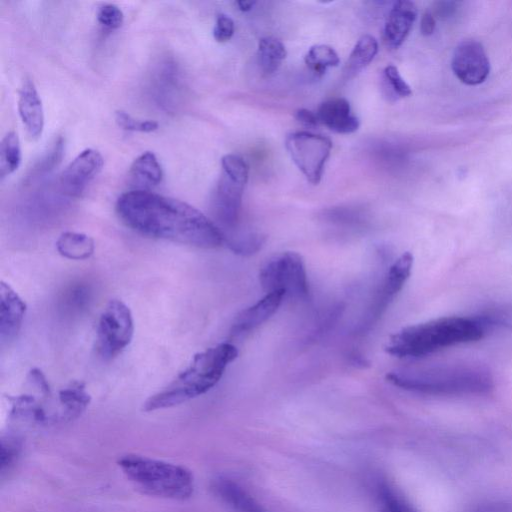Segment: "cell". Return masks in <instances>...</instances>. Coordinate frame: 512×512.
Masks as SVG:
<instances>
[{"mask_svg": "<svg viewBox=\"0 0 512 512\" xmlns=\"http://www.w3.org/2000/svg\"><path fill=\"white\" fill-rule=\"evenodd\" d=\"M98 22L108 29H117L124 22L122 10L114 4H103L97 11Z\"/></svg>", "mask_w": 512, "mask_h": 512, "instance_id": "29", "label": "cell"}, {"mask_svg": "<svg viewBox=\"0 0 512 512\" xmlns=\"http://www.w3.org/2000/svg\"><path fill=\"white\" fill-rule=\"evenodd\" d=\"M2 449H1V463H2V469L5 465L11 463V461L14 459L16 455V446L13 442L8 441L7 445H5L4 442H2Z\"/></svg>", "mask_w": 512, "mask_h": 512, "instance_id": "36", "label": "cell"}, {"mask_svg": "<svg viewBox=\"0 0 512 512\" xmlns=\"http://www.w3.org/2000/svg\"><path fill=\"white\" fill-rule=\"evenodd\" d=\"M59 402L63 407V416L71 419L77 417L88 406L90 395L83 382L74 381L60 390Z\"/></svg>", "mask_w": 512, "mask_h": 512, "instance_id": "22", "label": "cell"}, {"mask_svg": "<svg viewBox=\"0 0 512 512\" xmlns=\"http://www.w3.org/2000/svg\"><path fill=\"white\" fill-rule=\"evenodd\" d=\"M386 379L394 386L425 394L483 393L493 386L487 371L461 365L397 370Z\"/></svg>", "mask_w": 512, "mask_h": 512, "instance_id": "4", "label": "cell"}, {"mask_svg": "<svg viewBox=\"0 0 512 512\" xmlns=\"http://www.w3.org/2000/svg\"><path fill=\"white\" fill-rule=\"evenodd\" d=\"M117 463L126 478L144 494L173 500H186L193 494V474L182 465L138 454L123 455Z\"/></svg>", "mask_w": 512, "mask_h": 512, "instance_id": "5", "label": "cell"}, {"mask_svg": "<svg viewBox=\"0 0 512 512\" xmlns=\"http://www.w3.org/2000/svg\"><path fill=\"white\" fill-rule=\"evenodd\" d=\"M130 176L142 187L151 188L161 183L163 170L156 155L151 151H145L131 164Z\"/></svg>", "mask_w": 512, "mask_h": 512, "instance_id": "20", "label": "cell"}, {"mask_svg": "<svg viewBox=\"0 0 512 512\" xmlns=\"http://www.w3.org/2000/svg\"><path fill=\"white\" fill-rule=\"evenodd\" d=\"M265 242V237L259 233L241 234L226 239L229 248L236 254L250 256L257 253Z\"/></svg>", "mask_w": 512, "mask_h": 512, "instance_id": "27", "label": "cell"}, {"mask_svg": "<svg viewBox=\"0 0 512 512\" xmlns=\"http://www.w3.org/2000/svg\"><path fill=\"white\" fill-rule=\"evenodd\" d=\"M259 280L267 292L282 291L297 300L309 297V283L304 260L300 254L285 251L274 255L261 268Z\"/></svg>", "mask_w": 512, "mask_h": 512, "instance_id": "7", "label": "cell"}, {"mask_svg": "<svg viewBox=\"0 0 512 512\" xmlns=\"http://www.w3.org/2000/svg\"><path fill=\"white\" fill-rule=\"evenodd\" d=\"M115 121L117 125L126 131L150 133L158 129L159 124L154 120H140L132 117L125 111L115 112Z\"/></svg>", "mask_w": 512, "mask_h": 512, "instance_id": "28", "label": "cell"}, {"mask_svg": "<svg viewBox=\"0 0 512 512\" xmlns=\"http://www.w3.org/2000/svg\"><path fill=\"white\" fill-rule=\"evenodd\" d=\"M378 51L377 40L369 34L359 38L351 51L344 67V75L351 78L365 68L375 57Z\"/></svg>", "mask_w": 512, "mask_h": 512, "instance_id": "21", "label": "cell"}, {"mask_svg": "<svg viewBox=\"0 0 512 512\" xmlns=\"http://www.w3.org/2000/svg\"><path fill=\"white\" fill-rule=\"evenodd\" d=\"M376 498L380 512H419L399 491L387 482L377 484Z\"/></svg>", "mask_w": 512, "mask_h": 512, "instance_id": "25", "label": "cell"}, {"mask_svg": "<svg viewBox=\"0 0 512 512\" xmlns=\"http://www.w3.org/2000/svg\"><path fill=\"white\" fill-rule=\"evenodd\" d=\"M29 381L34 384V386L43 394V395H49L50 394V387L49 384L43 375V373L37 369L34 368L29 372Z\"/></svg>", "mask_w": 512, "mask_h": 512, "instance_id": "33", "label": "cell"}, {"mask_svg": "<svg viewBox=\"0 0 512 512\" xmlns=\"http://www.w3.org/2000/svg\"><path fill=\"white\" fill-rule=\"evenodd\" d=\"M234 22L225 14H219L213 29V37L217 42H226L234 34Z\"/></svg>", "mask_w": 512, "mask_h": 512, "instance_id": "31", "label": "cell"}, {"mask_svg": "<svg viewBox=\"0 0 512 512\" xmlns=\"http://www.w3.org/2000/svg\"><path fill=\"white\" fill-rule=\"evenodd\" d=\"M316 113L320 123L336 133L350 134L360 125L359 119L352 114L350 104L345 98L325 100Z\"/></svg>", "mask_w": 512, "mask_h": 512, "instance_id": "16", "label": "cell"}, {"mask_svg": "<svg viewBox=\"0 0 512 512\" xmlns=\"http://www.w3.org/2000/svg\"><path fill=\"white\" fill-rule=\"evenodd\" d=\"M89 300V290L85 286H75L68 293L66 297V302L69 308L73 309H81L83 308Z\"/></svg>", "mask_w": 512, "mask_h": 512, "instance_id": "32", "label": "cell"}, {"mask_svg": "<svg viewBox=\"0 0 512 512\" xmlns=\"http://www.w3.org/2000/svg\"><path fill=\"white\" fill-rule=\"evenodd\" d=\"M116 212L129 228L149 237L203 249L226 243L220 227L200 210L148 190L134 189L121 194Z\"/></svg>", "mask_w": 512, "mask_h": 512, "instance_id": "1", "label": "cell"}, {"mask_svg": "<svg viewBox=\"0 0 512 512\" xmlns=\"http://www.w3.org/2000/svg\"><path fill=\"white\" fill-rule=\"evenodd\" d=\"M417 16V8L411 1L401 0L393 4L384 25V38L392 47H399L409 34Z\"/></svg>", "mask_w": 512, "mask_h": 512, "instance_id": "17", "label": "cell"}, {"mask_svg": "<svg viewBox=\"0 0 512 512\" xmlns=\"http://www.w3.org/2000/svg\"><path fill=\"white\" fill-rule=\"evenodd\" d=\"M22 159L20 140L15 131L8 132L0 142V179L15 172Z\"/></svg>", "mask_w": 512, "mask_h": 512, "instance_id": "24", "label": "cell"}, {"mask_svg": "<svg viewBox=\"0 0 512 512\" xmlns=\"http://www.w3.org/2000/svg\"><path fill=\"white\" fill-rule=\"evenodd\" d=\"M295 118L298 122L306 127H316L320 124L317 113H314L308 109L301 108L295 113Z\"/></svg>", "mask_w": 512, "mask_h": 512, "instance_id": "34", "label": "cell"}, {"mask_svg": "<svg viewBox=\"0 0 512 512\" xmlns=\"http://www.w3.org/2000/svg\"><path fill=\"white\" fill-rule=\"evenodd\" d=\"M451 67L464 84L483 83L490 72V62L483 45L476 40L462 41L454 50Z\"/></svg>", "mask_w": 512, "mask_h": 512, "instance_id": "11", "label": "cell"}, {"mask_svg": "<svg viewBox=\"0 0 512 512\" xmlns=\"http://www.w3.org/2000/svg\"><path fill=\"white\" fill-rule=\"evenodd\" d=\"M255 3V1L251 0H239L236 2L238 8L244 12L250 11L254 7Z\"/></svg>", "mask_w": 512, "mask_h": 512, "instance_id": "37", "label": "cell"}, {"mask_svg": "<svg viewBox=\"0 0 512 512\" xmlns=\"http://www.w3.org/2000/svg\"><path fill=\"white\" fill-rule=\"evenodd\" d=\"M304 61L310 70L318 75H322L327 68L338 66L340 58L331 46L318 44L308 50Z\"/></svg>", "mask_w": 512, "mask_h": 512, "instance_id": "26", "label": "cell"}, {"mask_svg": "<svg viewBox=\"0 0 512 512\" xmlns=\"http://www.w3.org/2000/svg\"><path fill=\"white\" fill-rule=\"evenodd\" d=\"M413 266V255L405 252L389 267L376 290L367 310L357 326L358 333H365L379 320L408 280Z\"/></svg>", "mask_w": 512, "mask_h": 512, "instance_id": "10", "label": "cell"}, {"mask_svg": "<svg viewBox=\"0 0 512 512\" xmlns=\"http://www.w3.org/2000/svg\"><path fill=\"white\" fill-rule=\"evenodd\" d=\"M58 253L70 260H85L92 256L95 250L94 240L87 234L66 231L56 241Z\"/></svg>", "mask_w": 512, "mask_h": 512, "instance_id": "19", "label": "cell"}, {"mask_svg": "<svg viewBox=\"0 0 512 512\" xmlns=\"http://www.w3.org/2000/svg\"><path fill=\"white\" fill-rule=\"evenodd\" d=\"M26 312V304L16 291L4 281L0 282V340L12 341L19 333Z\"/></svg>", "mask_w": 512, "mask_h": 512, "instance_id": "13", "label": "cell"}, {"mask_svg": "<svg viewBox=\"0 0 512 512\" xmlns=\"http://www.w3.org/2000/svg\"><path fill=\"white\" fill-rule=\"evenodd\" d=\"M248 173L249 167L241 156L226 154L222 157L211 209L217 223L225 229H233L237 225Z\"/></svg>", "mask_w": 512, "mask_h": 512, "instance_id": "6", "label": "cell"}, {"mask_svg": "<svg viewBox=\"0 0 512 512\" xmlns=\"http://www.w3.org/2000/svg\"><path fill=\"white\" fill-rule=\"evenodd\" d=\"M485 331L483 320L441 317L402 328L390 336L385 350L398 358H420L453 345L478 341Z\"/></svg>", "mask_w": 512, "mask_h": 512, "instance_id": "2", "label": "cell"}, {"mask_svg": "<svg viewBox=\"0 0 512 512\" xmlns=\"http://www.w3.org/2000/svg\"><path fill=\"white\" fill-rule=\"evenodd\" d=\"M284 297L282 291L269 292L255 304L242 310L232 322L231 334L239 336L248 333L266 322L278 310Z\"/></svg>", "mask_w": 512, "mask_h": 512, "instance_id": "14", "label": "cell"}, {"mask_svg": "<svg viewBox=\"0 0 512 512\" xmlns=\"http://www.w3.org/2000/svg\"><path fill=\"white\" fill-rule=\"evenodd\" d=\"M285 147L306 179L311 184L317 185L331 153V140L326 136L308 131H297L286 137Z\"/></svg>", "mask_w": 512, "mask_h": 512, "instance_id": "9", "label": "cell"}, {"mask_svg": "<svg viewBox=\"0 0 512 512\" xmlns=\"http://www.w3.org/2000/svg\"><path fill=\"white\" fill-rule=\"evenodd\" d=\"M214 494L233 512H268L246 490L231 479L220 477L213 481Z\"/></svg>", "mask_w": 512, "mask_h": 512, "instance_id": "18", "label": "cell"}, {"mask_svg": "<svg viewBox=\"0 0 512 512\" xmlns=\"http://www.w3.org/2000/svg\"><path fill=\"white\" fill-rule=\"evenodd\" d=\"M238 349L223 342L194 355L190 365L170 384L151 395L143 404L146 412L171 408L208 392L222 378Z\"/></svg>", "mask_w": 512, "mask_h": 512, "instance_id": "3", "label": "cell"}, {"mask_svg": "<svg viewBox=\"0 0 512 512\" xmlns=\"http://www.w3.org/2000/svg\"><path fill=\"white\" fill-rule=\"evenodd\" d=\"M385 78L393 90L399 97H407L412 94V90L407 82L403 79L399 70L394 65H388L384 69Z\"/></svg>", "mask_w": 512, "mask_h": 512, "instance_id": "30", "label": "cell"}, {"mask_svg": "<svg viewBox=\"0 0 512 512\" xmlns=\"http://www.w3.org/2000/svg\"><path fill=\"white\" fill-rule=\"evenodd\" d=\"M103 165L104 159L99 151L92 148L81 151L61 174L60 186L64 194L80 197Z\"/></svg>", "mask_w": 512, "mask_h": 512, "instance_id": "12", "label": "cell"}, {"mask_svg": "<svg viewBox=\"0 0 512 512\" xmlns=\"http://www.w3.org/2000/svg\"><path fill=\"white\" fill-rule=\"evenodd\" d=\"M18 112L27 135L37 140L44 129V110L38 91L29 79L23 82L19 90Z\"/></svg>", "mask_w": 512, "mask_h": 512, "instance_id": "15", "label": "cell"}, {"mask_svg": "<svg viewBox=\"0 0 512 512\" xmlns=\"http://www.w3.org/2000/svg\"><path fill=\"white\" fill-rule=\"evenodd\" d=\"M133 334L134 321L129 307L121 300H110L98 321V355L104 360L115 358L130 344Z\"/></svg>", "mask_w": 512, "mask_h": 512, "instance_id": "8", "label": "cell"}, {"mask_svg": "<svg viewBox=\"0 0 512 512\" xmlns=\"http://www.w3.org/2000/svg\"><path fill=\"white\" fill-rule=\"evenodd\" d=\"M436 27V20L431 12H425L421 18L420 31L424 36L431 35Z\"/></svg>", "mask_w": 512, "mask_h": 512, "instance_id": "35", "label": "cell"}, {"mask_svg": "<svg viewBox=\"0 0 512 512\" xmlns=\"http://www.w3.org/2000/svg\"><path fill=\"white\" fill-rule=\"evenodd\" d=\"M258 60L265 73L275 72L287 56L283 43L275 37H263L258 42Z\"/></svg>", "mask_w": 512, "mask_h": 512, "instance_id": "23", "label": "cell"}]
</instances>
